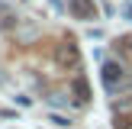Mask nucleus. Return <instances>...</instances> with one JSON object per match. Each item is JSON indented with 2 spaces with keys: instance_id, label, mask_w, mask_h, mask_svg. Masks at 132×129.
Here are the masks:
<instances>
[{
  "instance_id": "f257e3e1",
  "label": "nucleus",
  "mask_w": 132,
  "mask_h": 129,
  "mask_svg": "<svg viewBox=\"0 0 132 129\" xmlns=\"http://www.w3.org/2000/svg\"><path fill=\"white\" fill-rule=\"evenodd\" d=\"M55 61L61 64V68H77V61H81V52H77L74 42H61L55 49Z\"/></svg>"
},
{
  "instance_id": "f03ea898",
  "label": "nucleus",
  "mask_w": 132,
  "mask_h": 129,
  "mask_svg": "<svg viewBox=\"0 0 132 129\" xmlns=\"http://www.w3.org/2000/svg\"><path fill=\"white\" fill-rule=\"evenodd\" d=\"M68 10L74 19H97V3L94 0H68Z\"/></svg>"
},
{
  "instance_id": "7ed1b4c3",
  "label": "nucleus",
  "mask_w": 132,
  "mask_h": 129,
  "mask_svg": "<svg viewBox=\"0 0 132 129\" xmlns=\"http://www.w3.org/2000/svg\"><path fill=\"white\" fill-rule=\"evenodd\" d=\"M122 77H126V68H122L119 61H103V84H106L110 90H113L116 84H122Z\"/></svg>"
},
{
  "instance_id": "20e7f679",
  "label": "nucleus",
  "mask_w": 132,
  "mask_h": 129,
  "mask_svg": "<svg viewBox=\"0 0 132 129\" xmlns=\"http://www.w3.org/2000/svg\"><path fill=\"white\" fill-rule=\"evenodd\" d=\"M71 90H74V100H77V103H87V100H90V87H87V81H84V77H74Z\"/></svg>"
},
{
  "instance_id": "39448f33",
  "label": "nucleus",
  "mask_w": 132,
  "mask_h": 129,
  "mask_svg": "<svg viewBox=\"0 0 132 129\" xmlns=\"http://www.w3.org/2000/svg\"><path fill=\"white\" fill-rule=\"evenodd\" d=\"M10 23H13V19H10V10L0 3V26H10Z\"/></svg>"
},
{
  "instance_id": "423d86ee",
  "label": "nucleus",
  "mask_w": 132,
  "mask_h": 129,
  "mask_svg": "<svg viewBox=\"0 0 132 129\" xmlns=\"http://www.w3.org/2000/svg\"><path fill=\"white\" fill-rule=\"evenodd\" d=\"M48 123H55V126H68L71 119H64V116H58V113H52V116H48Z\"/></svg>"
},
{
  "instance_id": "0eeeda50",
  "label": "nucleus",
  "mask_w": 132,
  "mask_h": 129,
  "mask_svg": "<svg viewBox=\"0 0 132 129\" xmlns=\"http://www.w3.org/2000/svg\"><path fill=\"white\" fill-rule=\"evenodd\" d=\"M116 129H132V116H122V119H116Z\"/></svg>"
},
{
  "instance_id": "6e6552de",
  "label": "nucleus",
  "mask_w": 132,
  "mask_h": 129,
  "mask_svg": "<svg viewBox=\"0 0 132 129\" xmlns=\"http://www.w3.org/2000/svg\"><path fill=\"white\" fill-rule=\"evenodd\" d=\"M122 45H126V52L132 55V36H122Z\"/></svg>"
},
{
  "instance_id": "1a4fd4ad",
  "label": "nucleus",
  "mask_w": 132,
  "mask_h": 129,
  "mask_svg": "<svg viewBox=\"0 0 132 129\" xmlns=\"http://www.w3.org/2000/svg\"><path fill=\"white\" fill-rule=\"evenodd\" d=\"M126 19H132V3H129V6H126Z\"/></svg>"
}]
</instances>
